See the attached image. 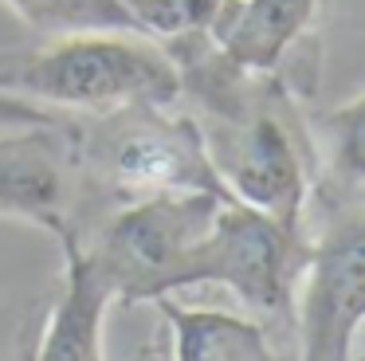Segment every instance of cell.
<instances>
[{"label": "cell", "mask_w": 365, "mask_h": 361, "mask_svg": "<svg viewBox=\"0 0 365 361\" xmlns=\"http://www.w3.org/2000/svg\"><path fill=\"white\" fill-rule=\"evenodd\" d=\"M161 47L181 75L177 106L197 122L220 185L240 204L302 224L314 180V138L287 75L232 59L212 36H185Z\"/></svg>", "instance_id": "6da1fadb"}, {"label": "cell", "mask_w": 365, "mask_h": 361, "mask_svg": "<svg viewBox=\"0 0 365 361\" xmlns=\"http://www.w3.org/2000/svg\"><path fill=\"white\" fill-rule=\"evenodd\" d=\"M0 91L67 118H103L122 106H177L181 75L158 39L142 31H67L0 55Z\"/></svg>", "instance_id": "7a4b0ae2"}, {"label": "cell", "mask_w": 365, "mask_h": 361, "mask_svg": "<svg viewBox=\"0 0 365 361\" xmlns=\"http://www.w3.org/2000/svg\"><path fill=\"white\" fill-rule=\"evenodd\" d=\"M79 165L83 212L75 235L95 228L106 212L145 200V196H232L208 165L197 122L181 106L138 102V106H122L103 118H79Z\"/></svg>", "instance_id": "3957f363"}, {"label": "cell", "mask_w": 365, "mask_h": 361, "mask_svg": "<svg viewBox=\"0 0 365 361\" xmlns=\"http://www.w3.org/2000/svg\"><path fill=\"white\" fill-rule=\"evenodd\" d=\"M307 248L302 224H283L228 196L216 204L212 224L185 255L181 287H228L252 318L275 326V350L283 337L294 345V283L307 263Z\"/></svg>", "instance_id": "277c9868"}, {"label": "cell", "mask_w": 365, "mask_h": 361, "mask_svg": "<svg viewBox=\"0 0 365 361\" xmlns=\"http://www.w3.org/2000/svg\"><path fill=\"white\" fill-rule=\"evenodd\" d=\"M228 200L220 193H165L122 204L106 212L95 228L75 240L114 302H153L158 295H173L181 287V267L189 248L212 224L216 204Z\"/></svg>", "instance_id": "5b68a950"}, {"label": "cell", "mask_w": 365, "mask_h": 361, "mask_svg": "<svg viewBox=\"0 0 365 361\" xmlns=\"http://www.w3.org/2000/svg\"><path fill=\"white\" fill-rule=\"evenodd\" d=\"M307 263L294 283V353L349 361L365 318V200H307Z\"/></svg>", "instance_id": "8992f818"}, {"label": "cell", "mask_w": 365, "mask_h": 361, "mask_svg": "<svg viewBox=\"0 0 365 361\" xmlns=\"http://www.w3.org/2000/svg\"><path fill=\"white\" fill-rule=\"evenodd\" d=\"M79 118L9 126L0 133V216L28 220L56 240L79 232Z\"/></svg>", "instance_id": "52a82bcc"}, {"label": "cell", "mask_w": 365, "mask_h": 361, "mask_svg": "<svg viewBox=\"0 0 365 361\" xmlns=\"http://www.w3.org/2000/svg\"><path fill=\"white\" fill-rule=\"evenodd\" d=\"M59 248H63V290H59L56 306L48 314V330L36 342V357L40 361H98L106 357L103 326H106V310L114 306V295L75 235H63Z\"/></svg>", "instance_id": "ba28073f"}, {"label": "cell", "mask_w": 365, "mask_h": 361, "mask_svg": "<svg viewBox=\"0 0 365 361\" xmlns=\"http://www.w3.org/2000/svg\"><path fill=\"white\" fill-rule=\"evenodd\" d=\"M322 0H232L212 39L259 71H283V63L307 44Z\"/></svg>", "instance_id": "9c48e42d"}, {"label": "cell", "mask_w": 365, "mask_h": 361, "mask_svg": "<svg viewBox=\"0 0 365 361\" xmlns=\"http://www.w3.org/2000/svg\"><path fill=\"white\" fill-rule=\"evenodd\" d=\"M153 306L165 314L173 330L169 357L177 361H271L279 353L271 330L252 314L200 310V306L177 302L173 295H158Z\"/></svg>", "instance_id": "30bf717a"}, {"label": "cell", "mask_w": 365, "mask_h": 361, "mask_svg": "<svg viewBox=\"0 0 365 361\" xmlns=\"http://www.w3.org/2000/svg\"><path fill=\"white\" fill-rule=\"evenodd\" d=\"M36 36H67V31H142L122 0H4ZM145 36V31H142Z\"/></svg>", "instance_id": "8fae6325"}, {"label": "cell", "mask_w": 365, "mask_h": 361, "mask_svg": "<svg viewBox=\"0 0 365 361\" xmlns=\"http://www.w3.org/2000/svg\"><path fill=\"white\" fill-rule=\"evenodd\" d=\"M138 28L158 44L185 36H212L232 0H122Z\"/></svg>", "instance_id": "7c38bea8"}, {"label": "cell", "mask_w": 365, "mask_h": 361, "mask_svg": "<svg viewBox=\"0 0 365 361\" xmlns=\"http://www.w3.org/2000/svg\"><path fill=\"white\" fill-rule=\"evenodd\" d=\"M56 118H67V114H56L48 106H36V102L20 98V94H9L0 91V130L9 126H36V122H56Z\"/></svg>", "instance_id": "4fadbf2b"}]
</instances>
